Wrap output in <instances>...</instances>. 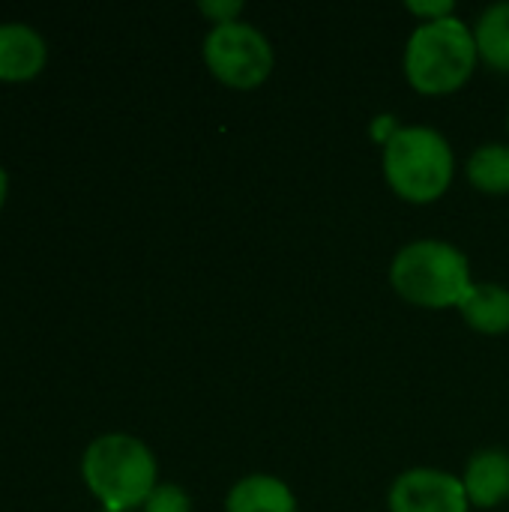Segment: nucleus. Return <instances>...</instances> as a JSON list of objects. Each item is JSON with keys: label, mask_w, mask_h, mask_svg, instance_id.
Listing matches in <instances>:
<instances>
[{"label": "nucleus", "mask_w": 509, "mask_h": 512, "mask_svg": "<svg viewBox=\"0 0 509 512\" xmlns=\"http://www.w3.org/2000/svg\"><path fill=\"white\" fill-rule=\"evenodd\" d=\"M156 459L144 441L126 432H108L87 444L81 456V480L102 510L132 512L144 507L156 483Z\"/></svg>", "instance_id": "obj_1"}, {"label": "nucleus", "mask_w": 509, "mask_h": 512, "mask_svg": "<svg viewBox=\"0 0 509 512\" xmlns=\"http://www.w3.org/2000/svg\"><path fill=\"white\" fill-rule=\"evenodd\" d=\"M474 30L450 15L423 21L405 45V75L414 90L426 96H444L459 90L477 66Z\"/></svg>", "instance_id": "obj_2"}, {"label": "nucleus", "mask_w": 509, "mask_h": 512, "mask_svg": "<svg viewBox=\"0 0 509 512\" xmlns=\"http://www.w3.org/2000/svg\"><path fill=\"white\" fill-rule=\"evenodd\" d=\"M393 288L414 306L450 309L471 294V264L465 252L444 240H417L399 249L390 264Z\"/></svg>", "instance_id": "obj_3"}, {"label": "nucleus", "mask_w": 509, "mask_h": 512, "mask_svg": "<svg viewBox=\"0 0 509 512\" xmlns=\"http://www.w3.org/2000/svg\"><path fill=\"white\" fill-rule=\"evenodd\" d=\"M384 177L411 204L438 201L453 180V150L429 126H402L384 144Z\"/></svg>", "instance_id": "obj_4"}, {"label": "nucleus", "mask_w": 509, "mask_h": 512, "mask_svg": "<svg viewBox=\"0 0 509 512\" xmlns=\"http://www.w3.org/2000/svg\"><path fill=\"white\" fill-rule=\"evenodd\" d=\"M204 60L222 84L240 90L264 84L273 72V48L267 36L246 21L213 24L204 39Z\"/></svg>", "instance_id": "obj_5"}, {"label": "nucleus", "mask_w": 509, "mask_h": 512, "mask_svg": "<svg viewBox=\"0 0 509 512\" xmlns=\"http://www.w3.org/2000/svg\"><path fill=\"white\" fill-rule=\"evenodd\" d=\"M387 504L390 512H468L471 507L462 480L435 468H414L396 477Z\"/></svg>", "instance_id": "obj_6"}, {"label": "nucleus", "mask_w": 509, "mask_h": 512, "mask_svg": "<svg viewBox=\"0 0 509 512\" xmlns=\"http://www.w3.org/2000/svg\"><path fill=\"white\" fill-rule=\"evenodd\" d=\"M45 36L24 21L0 24V81H30L45 69Z\"/></svg>", "instance_id": "obj_7"}, {"label": "nucleus", "mask_w": 509, "mask_h": 512, "mask_svg": "<svg viewBox=\"0 0 509 512\" xmlns=\"http://www.w3.org/2000/svg\"><path fill=\"white\" fill-rule=\"evenodd\" d=\"M465 495L474 507L492 510L509 498V453L480 450L471 456L465 471Z\"/></svg>", "instance_id": "obj_8"}, {"label": "nucleus", "mask_w": 509, "mask_h": 512, "mask_svg": "<svg viewBox=\"0 0 509 512\" xmlns=\"http://www.w3.org/2000/svg\"><path fill=\"white\" fill-rule=\"evenodd\" d=\"M225 512H297V498L285 480L252 474L228 492Z\"/></svg>", "instance_id": "obj_9"}, {"label": "nucleus", "mask_w": 509, "mask_h": 512, "mask_svg": "<svg viewBox=\"0 0 509 512\" xmlns=\"http://www.w3.org/2000/svg\"><path fill=\"white\" fill-rule=\"evenodd\" d=\"M459 312L477 333L501 336L509 330V291L495 282L474 285Z\"/></svg>", "instance_id": "obj_10"}, {"label": "nucleus", "mask_w": 509, "mask_h": 512, "mask_svg": "<svg viewBox=\"0 0 509 512\" xmlns=\"http://www.w3.org/2000/svg\"><path fill=\"white\" fill-rule=\"evenodd\" d=\"M474 39H477V54L489 66L509 72V3H495L477 18Z\"/></svg>", "instance_id": "obj_11"}, {"label": "nucleus", "mask_w": 509, "mask_h": 512, "mask_svg": "<svg viewBox=\"0 0 509 512\" xmlns=\"http://www.w3.org/2000/svg\"><path fill=\"white\" fill-rule=\"evenodd\" d=\"M468 180L474 189L486 195H507L509 192V147L507 144H486L468 159Z\"/></svg>", "instance_id": "obj_12"}, {"label": "nucleus", "mask_w": 509, "mask_h": 512, "mask_svg": "<svg viewBox=\"0 0 509 512\" xmlns=\"http://www.w3.org/2000/svg\"><path fill=\"white\" fill-rule=\"evenodd\" d=\"M141 512H192V498L174 483H159L144 501Z\"/></svg>", "instance_id": "obj_13"}, {"label": "nucleus", "mask_w": 509, "mask_h": 512, "mask_svg": "<svg viewBox=\"0 0 509 512\" xmlns=\"http://www.w3.org/2000/svg\"><path fill=\"white\" fill-rule=\"evenodd\" d=\"M405 6L414 15H426V21H438V18H450L453 15V3L450 0H441V3H417V0H408Z\"/></svg>", "instance_id": "obj_14"}, {"label": "nucleus", "mask_w": 509, "mask_h": 512, "mask_svg": "<svg viewBox=\"0 0 509 512\" xmlns=\"http://www.w3.org/2000/svg\"><path fill=\"white\" fill-rule=\"evenodd\" d=\"M243 9V3H237V0H231V3H201V12L204 15H210L216 24H228V21H237V12Z\"/></svg>", "instance_id": "obj_15"}, {"label": "nucleus", "mask_w": 509, "mask_h": 512, "mask_svg": "<svg viewBox=\"0 0 509 512\" xmlns=\"http://www.w3.org/2000/svg\"><path fill=\"white\" fill-rule=\"evenodd\" d=\"M6 195H9V174H6V168L0 165V210H3V204H6Z\"/></svg>", "instance_id": "obj_16"}, {"label": "nucleus", "mask_w": 509, "mask_h": 512, "mask_svg": "<svg viewBox=\"0 0 509 512\" xmlns=\"http://www.w3.org/2000/svg\"><path fill=\"white\" fill-rule=\"evenodd\" d=\"M99 512H114V510H99Z\"/></svg>", "instance_id": "obj_17"}, {"label": "nucleus", "mask_w": 509, "mask_h": 512, "mask_svg": "<svg viewBox=\"0 0 509 512\" xmlns=\"http://www.w3.org/2000/svg\"><path fill=\"white\" fill-rule=\"evenodd\" d=\"M507 123H509V117H507Z\"/></svg>", "instance_id": "obj_18"}]
</instances>
